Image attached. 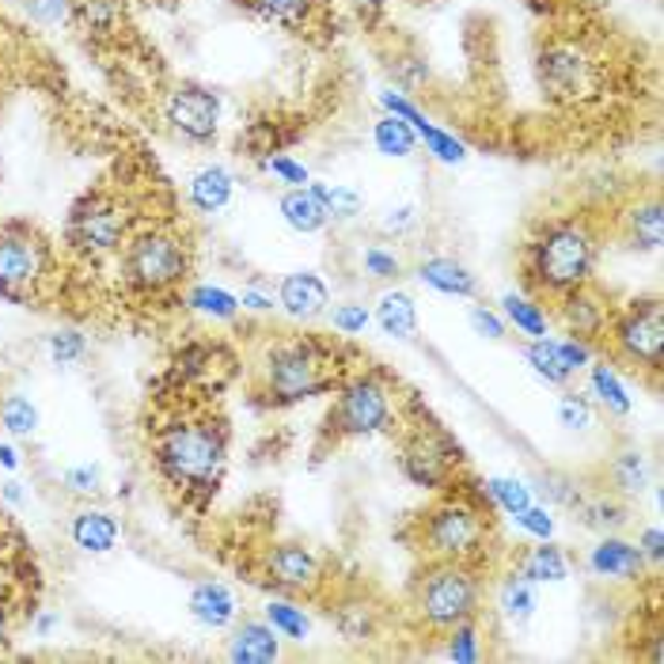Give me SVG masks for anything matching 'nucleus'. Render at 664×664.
I'll list each match as a JSON object with an SVG mask.
<instances>
[{"label": "nucleus", "mask_w": 664, "mask_h": 664, "mask_svg": "<svg viewBox=\"0 0 664 664\" xmlns=\"http://www.w3.org/2000/svg\"><path fill=\"white\" fill-rule=\"evenodd\" d=\"M365 270H369L372 278H395L398 259L388 251H380V247H369V251H365Z\"/></svg>", "instance_id": "8fccbe9b"}, {"label": "nucleus", "mask_w": 664, "mask_h": 664, "mask_svg": "<svg viewBox=\"0 0 664 664\" xmlns=\"http://www.w3.org/2000/svg\"><path fill=\"white\" fill-rule=\"evenodd\" d=\"M452 459H459V456L441 433H414L410 441L403 444L398 467H403V475L414 482V487L436 490V487H444V479H448Z\"/></svg>", "instance_id": "9b49d317"}, {"label": "nucleus", "mask_w": 664, "mask_h": 664, "mask_svg": "<svg viewBox=\"0 0 664 664\" xmlns=\"http://www.w3.org/2000/svg\"><path fill=\"white\" fill-rule=\"evenodd\" d=\"M266 623H270L278 635L296 638V642L308 635V619H304V612H300V607H293V604H285V600H273V604H266Z\"/></svg>", "instance_id": "4c0bfd02"}, {"label": "nucleus", "mask_w": 664, "mask_h": 664, "mask_svg": "<svg viewBox=\"0 0 664 664\" xmlns=\"http://www.w3.org/2000/svg\"><path fill=\"white\" fill-rule=\"evenodd\" d=\"M372 140H377V148L384 156H410L414 152V130L406 126L403 119H395V114H388V119L377 122V130H372Z\"/></svg>", "instance_id": "c756f323"}, {"label": "nucleus", "mask_w": 664, "mask_h": 664, "mask_svg": "<svg viewBox=\"0 0 664 664\" xmlns=\"http://www.w3.org/2000/svg\"><path fill=\"white\" fill-rule=\"evenodd\" d=\"M589 569L597 577H607V581H635V577H642L645 558L635 543H627V539L604 536L597 546H592Z\"/></svg>", "instance_id": "2eb2a0df"}, {"label": "nucleus", "mask_w": 664, "mask_h": 664, "mask_svg": "<svg viewBox=\"0 0 664 664\" xmlns=\"http://www.w3.org/2000/svg\"><path fill=\"white\" fill-rule=\"evenodd\" d=\"M612 475L623 490H642L645 487V456L642 452H623V456L615 459Z\"/></svg>", "instance_id": "ea45409f"}, {"label": "nucleus", "mask_w": 664, "mask_h": 664, "mask_svg": "<svg viewBox=\"0 0 664 664\" xmlns=\"http://www.w3.org/2000/svg\"><path fill=\"white\" fill-rule=\"evenodd\" d=\"M471 327L479 334H487V339H505V323L502 319L494 316V311H487V308H471Z\"/></svg>", "instance_id": "3c124183"}, {"label": "nucleus", "mask_w": 664, "mask_h": 664, "mask_svg": "<svg viewBox=\"0 0 664 664\" xmlns=\"http://www.w3.org/2000/svg\"><path fill=\"white\" fill-rule=\"evenodd\" d=\"M186 247L171 232H145L126 251V281L133 288H168L183 281L186 273Z\"/></svg>", "instance_id": "0eeeda50"}, {"label": "nucleus", "mask_w": 664, "mask_h": 664, "mask_svg": "<svg viewBox=\"0 0 664 664\" xmlns=\"http://www.w3.org/2000/svg\"><path fill=\"white\" fill-rule=\"evenodd\" d=\"M327 285L316 278V273L300 270V273H288L285 281H281L278 288V304L288 311L293 319H316L327 311Z\"/></svg>", "instance_id": "f3484780"}, {"label": "nucleus", "mask_w": 664, "mask_h": 664, "mask_svg": "<svg viewBox=\"0 0 664 664\" xmlns=\"http://www.w3.org/2000/svg\"><path fill=\"white\" fill-rule=\"evenodd\" d=\"M281 213H285V221L293 224L296 232H319L327 221H331L323 201H319L311 190H288L285 198H281Z\"/></svg>", "instance_id": "393cba45"}, {"label": "nucleus", "mask_w": 664, "mask_h": 664, "mask_svg": "<svg viewBox=\"0 0 664 664\" xmlns=\"http://www.w3.org/2000/svg\"><path fill=\"white\" fill-rule=\"evenodd\" d=\"M365 327H369V311H365V304H342V308H334V331L361 334Z\"/></svg>", "instance_id": "a18cd8bd"}, {"label": "nucleus", "mask_w": 664, "mask_h": 664, "mask_svg": "<svg viewBox=\"0 0 664 664\" xmlns=\"http://www.w3.org/2000/svg\"><path fill=\"white\" fill-rule=\"evenodd\" d=\"M562 323L569 327L574 339L600 334L607 327V304L589 285H577L569 293H562Z\"/></svg>", "instance_id": "a211bd4d"}, {"label": "nucleus", "mask_w": 664, "mask_h": 664, "mask_svg": "<svg viewBox=\"0 0 664 664\" xmlns=\"http://www.w3.org/2000/svg\"><path fill=\"white\" fill-rule=\"evenodd\" d=\"M377 323L384 334L392 339H410L418 331V311H414V300L406 293H384L377 304Z\"/></svg>", "instance_id": "b1692460"}, {"label": "nucleus", "mask_w": 664, "mask_h": 664, "mask_svg": "<svg viewBox=\"0 0 664 664\" xmlns=\"http://www.w3.org/2000/svg\"><path fill=\"white\" fill-rule=\"evenodd\" d=\"M592 392L600 395V403H604L607 410L630 414V395H627V388L619 384L612 365H592Z\"/></svg>", "instance_id": "473e14b6"}, {"label": "nucleus", "mask_w": 664, "mask_h": 664, "mask_svg": "<svg viewBox=\"0 0 664 664\" xmlns=\"http://www.w3.org/2000/svg\"><path fill=\"white\" fill-rule=\"evenodd\" d=\"M0 426H4L8 433H15V436L35 433V429H38L35 403H30V398H23V395H8L4 403H0Z\"/></svg>", "instance_id": "72a5a7b5"}, {"label": "nucleus", "mask_w": 664, "mask_h": 664, "mask_svg": "<svg viewBox=\"0 0 664 664\" xmlns=\"http://www.w3.org/2000/svg\"><path fill=\"white\" fill-rule=\"evenodd\" d=\"M308 190L316 194L319 201H323V209H327V213H331V217H357V213H361V194L349 190V186L311 183Z\"/></svg>", "instance_id": "e433bc0d"}, {"label": "nucleus", "mask_w": 664, "mask_h": 664, "mask_svg": "<svg viewBox=\"0 0 664 664\" xmlns=\"http://www.w3.org/2000/svg\"><path fill=\"white\" fill-rule=\"evenodd\" d=\"M0 642H4V619H0Z\"/></svg>", "instance_id": "680f3d73"}, {"label": "nucleus", "mask_w": 664, "mask_h": 664, "mask_svg": "<svg viewBox=\"0 0 664 664\" xmlns=\"http://www.w3.org/2000/svg\"><path fill=\"white\" fill-rule=\"evenodd\" d=\"M525 357H528V365L531 369L539 372V377L546 380V384H566L574 372L566 369V361H562V349H558V342L554 339H531V346L525 349Z\"/></svg>", "instance_id": "a878e982"}, {"label": "nucleus", "mask_w": 664, "mask_h": 664, "mask_svg": "<svg viewBox=\"0 0 664 664\" xmlns=\"http://www.w3.org/2000/svg\"><path fill=\"white\" fill-rule=\"evenodd\" d=\"M487 490H490V497H494V502L509 513V517H517L520 509H528V505H531L528 487H525V482H517V479H490Z\"/></svg>", "instance_id": "58836bf2"}, {"label": "nucleus", "mask_w": 664, "mask_h": 664, "mask_svg": "<svg viewBox=\"0 0 664 664\" xmlns=\"http://www.w3.org/2000/svg\"><path fill=\"white\" fill-rule=\"evenodd\" d=\"M539 81H543V88L551 91L554 99L577 103V99L597 91V65H592L577 46L554 42V46H546L543 58H539Z\"/></svg>", "instance_id": "1a4fd4ad"}, {"label": "nucleus", "mask_w": 664, "mask_h": 664, "mask_svg": "<svg viewBox=\"0 0 664 664\" xmlns=\"http://www.w3.org/2000/svg\"><path fill=\"white\" fill-rule=\"evenodd\" d=\"M384 107H388V114H395V119H403L406 126H410L414 133H418L421 140L429 145V152L436 156V160H444V163H459L467 156V148L459 145L456 137H448L444 130H436V126H429L426 119H421V111L418 107H410L406 103L403 96H392V91H384Z\"/></svg>", "instance_id": "dca6fc26"}, {"label": "nucleus", "mask_w": 664, "mask_h": 664, "mask_svg": "<svg viewBox=\"0 0 664 664\" xmlns=\"http://www.w3.org/2000/svg\"><path fill=\"white\" fill-rule=\"evenodd\" d=\"M84 349H88V342H84V334H76V331H58V334L50 339V357H53L58 365L81 361Z\"/></svg>", "instance_id": "79ce46f5"}, {"label": "nucleus", "mask_w": 664, "mask_h": 664, "mask_svg": "<svg viewBox=\"0 0 664 664\" xmlns=\"http://www.w3.org/2000/svg\"><path fill=\"white\" fill-rule=\"evenodd\" d=\"M27 12L38 23H61L65 20V0H27Z\"/></svg>", "instance_id": "603ef678"}, {"label": "nucleus", "mask_w": 664, "mask_h": 664, "mask_svg": "<svg viewBox=\"0 0 664 664\" xmlns=\"http://www.w3.org/2000/svg\"><path fill=\"white\" fill-rule=\"evenodd\" d=\"M251 8L262 20L278 23V27L300 30L311 20V12L319 8V0H251Z\"/></svg>", "instance_id": "bb28decb"}, {"label": "nucleus", "mask_w": 664, "mask_h": 664, "mask_svg": "<svg viewBox=\"0 0 664 664\" xmlns=\"http://www.w3.org/2000/svg\"><path fill=\"white\" fill-rule=\"evenodd\" d=\"M232 198V175L224 168H201L190 183V201L201 213H217Z\"/></svg>", "instance_id": "5701e85b"}, {"label": "nucleus", "mask_w": 664, "mask_h": 664, "mask_svg": "<svg viewBox=\"0 0 664 664\" xmlns=\"http://www.w3.org/2000/svg\"><path fill=\"white\" fill-rule=\"evenodd\" d=\"M487 546V520L464 502H444L426 517V551L441 562H467Z\"/></svg>", "instance_id": "39448f33"}, {"label": "nucleus", "mask_w": 664, "mask_h": 664, "mask_svg": "<svg viewBox=\"0 0 664 664\" xmlns=\"http://www.w3.org/2000/svg\"><path fill=\"white\" fill-rule=\"evenodd\" d=\"M53 627V615H42V619H38V630H42V635H46V630H50Z\"/></svg>", "instance_id": "052dcab7"}, {"label": "nucleus", "mask_w": 664, "mask_h": 664, "mask_svg": "<svg viewBox=\"0 0 664 664\" xmlns=\"http://www.w3.org/2000/svg\"><path fill=\"white\" fill-rule=\"evenodd\" d=\"M558 349H562V361H566L569 372L585 369V365H589V357H592V349H589V342H585V339H566V342H558Z\"/></svg>", "instance_id": "09e8293b"}, {"label": "nucleus", "mask_w": 664, "mask_h": 664, "mask_svg": "<svg viewBox=\"0 0 664 664\" xmlns=\"http://www.w3.org/2000/svg\"><path fill=\"white\" fill-rule=\"evenodd\" d=\"M558 421L566 429H585L592 421V410H589V403H585L581 395H562V403H558Z\"/></svg>", "instance_id": "c03bdc74"}, {"label": "nucleus", "mask_w": 664, "mask_h": 664, "mask_svg": "<svg viewBox=\"0 0 664 664\" xmlns=\"http://www.w3.org/2000/svg\"><path fill=\"white\" fill-rule=\"evenodd\" d=\"M0 464H4L8 471H15V467H20V452H15L12 444H0Z\"/></svg>", "instance_id": "13d9d810"}, {"label": "nucleus", "mask_w": 664, "mask_h": 664, "mask_svg": "<svg viewBox=\"0 0 664 664\" xmlns=\"http://www.w3.org/2000/svg\"><path fill=\"white\" fill-rule=\"evenodd\" d=\"M642 558H650V562H661V554H664V546H661V528H645V536H642Z\"/></svg>", "instance_id": "6e6d98bb"}, {"label": "nucleus", "mask_w": 664, "mask_h": 664, "mask_svg": "<svg viewBox=\"0 0 664 664\" xmlns=\"http://www.w3.org/2000/svg\"><path fill=\"white\" fill-rule=\"evenodd\" d=\"M448 657H452V661H479V638H475L471 619H467V623H456V627H452Z\"/></svg>", "instance_id": "37998d69"}, {"label": "nucleus", "mask_w": 664, "mask_h": 664, "mask_svg": "<svg viewBox=\"0 0 664 664\" xmlns=\"http://www.w3.org/2000/svg\"><path fill=\"white\" fill-rule=\"evenodd\" d=\"M73 543L88 554H107L119 543V525H114L111 513L103 509H84L73 520Z\"/></svg>", "instance_id": "4be33fe9"}, {"label": "nucleus", "mask_w": 664, "mask_h": 664, "mask_svg": "<svg viewBox=\"0 0 664 664\" xmlns=\"http://www.w3.org/2000/svg\"><path fill=\"white\" fill-rule=\"evenodd\" d=\"M513 520H517V525L525 528V531H531V536H536V539H551V536H554V517H551V513H546V509H536V505L520 509Z\"/></svg>", "instance_id": "49530a36"}, {"label": "nucleus", "mask_w": 664, "mask_h": 664, "mask_svg": "<svg viewBox=\"0 0 664 664\" xmlns=\"http://www.w3.org/2000/svg\"><path fill=\"white\" fill-rule=\"evenodd\" d=\"M505 316H509V323L517 327L520 334H528V339H543L546 334V316L539 304L525 300V296H505Z\"/></svg>", "instance_id": "2f4dec72"}, {"label": "nucleus", "mask_w": 664, "mask_h": 664, "mask_svg": "<svg viewBox=\"0 0 664 664\" xmlns=\"http://www.w3.org/2000/svg\"><path fill=\"white\" fill-rule=\"evenodd\" d=\"M266 574L278 589L288 592H304L316 589L319 581V558L300 543H278L270 554H266Z\"/></svg>", "instance_id": "4468645a"}, {"label": "nucleus", "mask_w": 664, "mask_h": 664, "mask_svg": "<svg viewBox=\"0 0 664 664\" xmlns=\"http://www.w3.org/2000/svg\"><path fill=\"white\" fill-rule=\"evenodd\" d=\"M65 487L73 490V494H96V490H99V467H69Z\"/></svg>", "instance_id": "de8ad7c7"}, {"label": "nucleus", "mask_w": 664, "mask_h": 664, "mask_svg": "<svg viewBox=\"0 0 664 664\" xmlns=\"http://www.w3.org/2000/svg\"><path fill=\"white\" fill-rule=\"evenodd\" d=\"M270 171H273L278 179H285V183H293V186H304V183H308V171H304L300 163L288 160V156H273V160H270Z\"/></svg>", "instance_id": "864d4df0"}, {"label": "nucleus", "mask_w": 664, "mask_h": 664, "mask_svg": "<svg viewBox=\"0 0 664 664\" xmlns=\"http://www.w3.org/2000/svg\"><path fill=\"white\" fill-rule=\"evenodd\" d=\"M615 346L623 357H630L635 365L650 372H661L664 365V308L657 296L650 300H635L612 327Z\"/></svg>", "instance_id": "6e6552de"}, {"label": "nucleus", "mask_w": 664, "mask_h": 664, "mask_svg": "<svg viewBox=\"0 0 664 664\" xmlns=\"http://www.w3.org/2000/svg\"><path fill=\"white\" fill-rule=\"evenodd\" d=\"M168 122L183 133L186 140H209L217 133V122H221V103H217L213 91L206 88H175L168 96Z\"/></svg>", "instance_id": "f8f14e48"}, {"label": "nucleus", "mask_w": 664, "mask_h": 664, "mask_svg": "<svg viewBox=\"0 0 664 664\" xmlns=\"http://www.w3.org/2000/svg\"><path fill=\"white\" fill-rule=\"evenodd\" d=\"M630 236L638 239L642 247L657 251L661 239H664V213H661V201H645L630 213Z\"/></svg>", "instance_id": "7c9ffc66"}, {"label": "nucleus", "mask_w": 664, "mask_h": 664, "mask_svg": "<svg viewBox=\"0 0 664 664\" xmlns=\"http://www.w3.org/2000/svg\"><path fill=\"white\" fill-rule=\"evenodd\" d=\"M84 20H88L91 27H111L114 0H84Z\"/></svg>", "instance_id": "5fc2aeb1"}, {"label": "nucleus", "mask_w": 664, "mask_h": 664, "mask_svg": "<svg viewBox=\"0 0 664 664\" xmlns=\"http://www.w3.org/2000/svg\"><path fill=\"white\" fill-rule=\"evenodd\" d=\"M239 304H244V308H255V311H270L273 308V296H266L262 288H244Z\"/></svg>", "instance_id": "4d7b16f0"}, {"label": "nucleus", "mask_w": 664, "mask_h": 664, "mask_svg": "<svg viewBox=\"0 0 664 664\" xmlns=\"http://www.w3.org/2000/svg\"><path fill=\"white\" fill-rule=\"evenodd\" d=\"M126 232V217L111 198H88L76 206L73 221H69V239L81 247L84 255H107L122 244Z\"/></svg>", "instance_id": "9d476101"}, {"label": "nucleus", "mask_w": 664, "mask_h": 664, "mask_svg": "<svg viewBox=\"0 0 664 664\" xmlns=\"http://www.w3.org/2000/svg\"><path fill=\"white\" fill-rule=\"evenodd\" d=\"M418 278L426 281L429 288L444 293V296H475V293H479V281H475V273L467 270L464 262H456V259H426L418 266Z\"/></svg>", "instance_id": "412c9836"}, {"label": "nucleus", "mask_w": 664, "mask_h": 664, "mask_svg": "<svg viewBox=\"0 0 664 664\" xmlns=\"http://www.w3.org/2000/svg\"><path fill=\"white\" fill-rule=\"evenodd\" d=\"M42 273V247L20 232H0V293H20Z\"/></svg>", "instance_id": "ddd939ff"}, {"label": "nucleus", "mask_w": 664, "mask_h": 664, "mask_svg": "<svg viewBox=\"0 0 664 664\" xmlns=\"http://www.w3.org/2000/svg\"><path fill=\"white\" fill-rule=\"evenodd\" d=\"M190 612H194V619H198L201 627L221 630V627H229V623L236 619V597L229 592V585L201 581V585H194V592H190Z\"/></svg>", "instance_id": "aec40b11"}, {"label": "nucleus", "mask_w": 664, "mask_h": 664, "mask_svg": "<svg viewBox=\"0 0 664 664\" xmlns=\"http://www.w3.org/2000/svg\"><path fill=\"white\" fill-rule=\"evenodd\" d=\"M497 604H502V612L509 615L513 623H525L531 612H536V589H531V581L525 574H513L505 577L502 592H497Z\"/></svg>", "instance_id": "cd10ccee"}, {"label": "nucleus", "mask_w": 664, "mask_h": 664, "mask_svg": "<svg viewBox=\"0 0 664 664\" xmlns=\"http://www.w3.org/2000/svg\"><path fill=\"white\" fill-rule=\"evenodd\" d=\"M392 392L377 377H357L339 392L331 429L339 436H377L392 426Z\"/></svg>", "instance_id": "423d86ee"}, {"label": "nucleus", "mask_w": 664, "mask_h": 664, "mask_svg": "<svg viewBox=\"0 0 664 664\" xmlns=\"http://www.w3.org/2000/svg\"><path fill=\"white\" fill-rule=\"evenodd\" d=\"M581 513H585V525L597 528V531H615V528L627 525V509L615 502H592V505H585Z\"/></svg>", "instance_id": "a19ab883"}, {"label": "nucleus", "mask_w": 664, "mask_h": 664, "mask_svg": "<svg viewBox=\"0 0 664 664\" xmlns=\"http://www.w3.org/2000/svg\"><path fill=\"white\" fill-rule=\"evenodd\" d=\"M190 308L206 311V316H217V319H232L239 311V296L224 293V288H213V285H198V288H190Z\"/></svg>", "instance_id": "c9c22d12"}, {"label": "nucleus", "mask_w": 664, "mask_h": 664, "mask_svg": "<svg viewBox=\"0 0 664 664\" xmlns=\"http://www.w3.org/2000/svg\"><path fill=\"white\" fill-rule=\"evenodd\" d=\"M531 278L551 293H569L577 285H589L592 259H597V244H592L589 229L577 221H554L531 239L528 247Z\"/></svg>", "instance_id": "f03ea898"}, {"label": "nucleus", "mask_w": 664, "mask_h": 664, "mask_svg": "<svg viewBox=\"0 0 664 664\" xmlns=\"http://www.w3.org/2000/svg\"><path fill=\"white\" fill-rule=\"evenodd\" d=\"M339 630L349 638V642H365V638H372V630H377V612H372L365 600H354V604L339 607Z\"/></svg>", "instance_id": "f704fd0d"}, {"label": "nucleus", "mask_w": 664, "mask_h": 664, "mask_svg": "<svg viewBox=\"0 0 664 664\" xmlns=\"http://www.w3.org/2000/svg\"><path fill=\"white\" fill-rule=\"evenodd\" d=\"M4 497H8V502H20V497H23L20 482H8V487H4Z\"/></svg>", "instance_id": "bf43d9fd"}, {"label": "nucleus", "mask_w": 664, "mask_h": 664, "mask_svg": "<svg viewBox=\"0 0 664 664\" xmlns=\"http://www.w3.org/2000/svg\"><path fill=\"white\" fill-rule=\"evenodd\" d=\"M224 429L213 421H171L156 441V464L171 487L186 494H213L224 475Z\"/></svg>", "instance_id": "f257e3e1"}, {"label": "nucleus", "mask_w": 664, "mask_h": 664, "mask_svg": "<svg viewBox=\"0 0 664 664\" xmlns=\"http://www.w3.org/2000/svg\"><path fill=\"white\" fill-rule=\"evenodd\" d=\"M520 574H525L528 581H566L569 566H566V558H562L558 546L546 543V546H536V551L528 554Z\"/></svg>", "instance_id": "c85d7f7f"}, {"label": "nucleus", "mask_w": 664, "mask_h": 664, "mask_svg": "<svg viewBox=\"0 0 664 664\" xmlns=\"http://www.w3.org/2000/svg\"><path fill=\"white\" fill-rule=\"evenodd\" d=\"M479 607V581L464 562H441L426 569L414 585V612L429 627L452 630L456 623H467Z\"/></svg>", "instance_id": "7ed1b4c3"}, {"label": "nucleus", "mask_w": 664, "mask_h": 664, "mask_svg": "<svg viewBox=\"0 0 664 664\" xmlns=\"http://www.w3.org/2000/svg\"><path fill=\"white\" fill-rule=\"evenodd\" d=\"M266 384L278 403H300V398L331 392L334 377L327 372V361L319 357L316 346L308 342H293V346H278L266 361Z\"/></svg>", "instance_id": "20e7f679"}, {"label": "nucleus", "mask_w": 664, "mask_h": 664, "mask_svg": "<svg viewBox=\"0 0 664 664\" xmlns=\"http://www.w3.org/2000/svg\"><path fill=\"white\" fill-rule=\"evenodd\" d=\"M281 657L278 630L270 623H244L236 627V635L229 638V661L236 664H270Z\"/></svg>", "instance_id": "6ab92c4d"}]
</instances>
